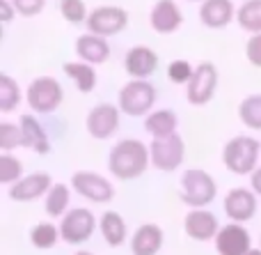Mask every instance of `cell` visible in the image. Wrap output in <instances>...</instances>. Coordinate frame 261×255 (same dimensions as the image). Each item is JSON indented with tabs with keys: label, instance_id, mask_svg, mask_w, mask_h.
Masks as SVG:
<instances>
[{
	"label": "cell",
	"instance_id": "6da1fadb",
	"mask_svg": "<svg viewBox=\"0 0 261 255\" xmlns=\"http://www.w3.org/2000/svg\"><path fill=\"white\" fill-rule=\"evenodd\" d=\"M149 164H151L149 147L135 138L119 141L108 156V168L117 179H138Z\"/></svg>",
	"mask_w": 261,
	"mask_h": 255
},
{
	"label": "cell",
	"instance_id": "7a4b0ae2",
	"mask_svg": "<svg viewBox=\"0 0 261 255\" xmlns=\"http://www.w3.org/2000/svg\"><path fill=\"white\" fill-rule=\"evenodd\" d=\"M216 179L206 173V170H199V168H190L184 173L181 177V202L188 205L190 210H204L206 205H211L216 200Z\"/></svg>",
	"mask_w": 261,
	"mask_h": 255
},
{
	"label": "cell",
	"instance_id": "3957f363",
	"mask_svg": "<svg viewBox=\"0 0 261 255\" xmlns=\"http://www.w3.org/2000/svg\"><path fill=\"white\" fill-rule=\"evenodd\" d=\"M259 143L250 136H236L222 150V161L234 175H252L259 161Z\"/></svg>",
	"mask_w": 261,
	"mask_h": 255
},
{
	"label": "cell",
	"instance_id": "277c9868",
	"mask_svg": "<svg viewBox=\"0 0 261 255\" xmlns=\"http://www.w3.org/2000/svg\"><path fill=\"white\" fill-rule=\"evenodd\" d=\"M96 230V219L87 207H73L64 214V219L60 221V233L62 239L71 246H81L87 239H92Z\"/></svg>",
	"mask_w": 261,
	"mask_h": 255
},
{
	"label": "cell",
	"instance_id": "5b68a950",
	"mask_svg": "<svg viewBox=\"0 0 261 255\" xmlns=\"http://www.w3.org/2000/svg\"><path fill=\"white\" fill-rule=\"evenodd\" d=\"M153 101H156V90L151 83L142 78H135L119 90V110H124L130 118H140L151 110Z\"/></svg>",
	"mask_w": 261,
	"mask_h": 255
},
{
	"label": "cell",
	"instance_id": "8992f818",
	"mask_svg": "<svg viewBox=\"0 0 261 255\" xmlns=\"http://www.w3.org/2000/svg\"><path fill=\"white\" fill-rule=\"evenodd\" d=\"M149 154H151V166L156 170L163 173H172L184 164L186 156V145L181 141V136L172 133L165 138H153L151 145H149Z\"/></svg>",
	"mask_w": 261,
	"mask_h": 255
},
{
	"label": "cell",
	"instance_id": "52a82bcc",
	"mask_svg": "<svg viewBox=\"0 0 261 255\" xmlns=\"http://www.w3.org/2000/svg\"><path fill=\"white\" fill-rule=\"evenodd\" d=\"M71 189L90 202H110L115 198V187L99 173L78 170L71 175Z\"/></svg>",
	"mask_w": 261,
	"mask_h": 255
},
{
	"label": "cell",
	"instance_id": "ba28073f",
	"mask_svg": "<svg viewBox=\"0 0 261 255\" xmlns=\"http://www.w3.org/2000/svg\"><path fill=\"white\" fill-rule=\"evenodd\" d=\"M28 104L37 113H53L62 104V85L50 76H39L28 87Z\"/></svg>",
	"mask_w": 261,
	"mask_h": 255
},
{
	"label": "cell",
	"instance_id": "9c48e42d",
	"mask_svg": "<svg viewBox=\"0 0 261 255\" xmlns=\"http://www.w3.org/2000/svg\"><path fill=\"white\" fill-rule=\"evenodd\" d=\"M85 26H87V30H90L92 35L110 37V35L122 32L124 28L128 26V14H126V9H122V7L106 5V7L92 9V14L87 16Z\"/></svg>",
	"mask_w": 261,
	"mask_h": 255
},
{
	"label": "cell",
	"instance_id": "30bf717a",
	"mask_svg": "<svg viewBox=\"0 0 261 255\" xmlns=\"http://www.w3.org/2000/svg\"><path fill=\"white\" fill-rule=\"evenodd\" d=\"M218 87V69L213 62H202L195 67L193 78L188 81V90L186 97L193 106H204L213 99Z\"/></svg>",
	"mask_w": 261,
	"mask_h": 255
},
{
	"label": "cell",
	"instance_id": "8fae6325",
	"mask_svg": "<svg viewBox=\"0 0 261 255\" xmlns=\"http://www.w3.org/2000/svg\"><path fill=\"white\" fill-rule=\"evenodd\" d=\"M213 242H216V251L220 255H245L252 248V239L243 223L222 225Z\"/></svg>",
	"mask_w": 261,
	"mask_h": 255
},
{
	"label": "cell",
	"instance_id": "7c38bea8",
	"mask_svg": "<svg viewBox=\"0 0 261 255\" xmlns=\"http://www.w3.org/2000/svg\"><path fill=\"white\" fill-rule=\"evenodd\" d=\"M225 214L231 219V223H245L254 219L257 214V193L252 189H231L225 196Z\"/></svg>",
	"mask_w": 261,
	"mask_h": 255
},
{
	"label": "cell",
	"instance_id": "4fadbf2b",
	"mask_svg": "<svg viewBox=\"0 0 261 255\" xmlns=\"http://www.w3.org/2000/svg\"><path fill=\"white\" fill-rule=\"evenodd\" d=\"M87 131L96 141H106L119 129V110L113 104H99L90 110L85 120Z\"/></svg>",
	"mask_w": 261,
	"mask_h": 255
},
{
	"label": "cell",
	"instance_id": "5bb4252c",
	"mask_svg": "<svg viewBox=\"0 0 261 255\" xmlns=\"http://www.w3.org/2000/svg\"><path fill=\"white\" fill-rule=\"evenodd\" d=\"M50 187H53V179H50L48 173H32L9 187V198L16 202H30L46 196L50 191Z\"/></svg>",
	"mask_w": 261,
	"mask_h": 255
},
{
	"label": "cell",
	"instance_id": "9a60e30c",
	"mask_svg": "<svg viewBox=\"0 0 261 255\" xmlns=\"http://www.w3.org/2000/svg\"><path fill=\"white\" fill-rule=\"evenodd\" d=\"M184 230L195 242H208V239H216L220 225H218L216 214H211L208 210H190L184 219Z\"/></svg>",
	"mask_w": 261,
	"mask_h": 255
},
{
	"label": "cell",
	"instance_id": "2e32d148",
	"mask_svg": "<svg viewBox=\"0 0 261 255\" xmlns=\"http://www.w3.org/2000/svg\"><path fill=\"white\" fill-rule=\"evenodd\" d=\"M149 23L156 32L161 35H170V32L179 30L181 23H184V14L176 7L174 0H158L151 7V14H149Z\"/></svg>",
	"mask_w": 261,
	"mask_h": 255
},
{
	"label": "cell",
	"instance_id": "e0dca14e",
	"mask_svg": "<svg viewBox=\"0 0 261 255\" xmlns=\"http://www.w3.org/2000/svg\"><path fill=\"white\" fill-rule=\"evenodd\" d=\"M163 242H165V235H163L161 225L142 223L130 237V251L133 255H158Z\"/></svg>",
	"mask_w": 261,
	"mask_h": 255
},
{
	"label": "cell",
	"instance_id": "ac0fdd59",
	"mask_svg": "<svg viewBox=\"0 0 261 255\" xmlns=\"http://www.w3.org/2000/svg\"><path fill=\"white\" fill-rule=\"evenodd\" d=\"M124 67L133 78H147L156 72L158 67V55L153 53L147 46H133V49L126 53V60H124Z\"/></svg>",
	"mask_w": 261,
	"mask_h": 255
},
{
	"label": "cell",
	"instance_id": "d6986e66",
	"mask_svg": "<svg viewBox=\"0 0 261 255\" xmlns=\"http://www.w3.org/2000/svg\"><path fill=\"white\" fill-rule=\"evenodd\" d=\"M76 53H78V58H81L83 62L101 64V62L108 60L110 46H108V41H106L103 37L92 35L90 32V35H83V37H78L76 39Z\"/></svg>",
	"mask_w": 261,
	"mask_h": 255
},
{
	"label": "cell",
	"instance_id": "ffe728a7",
	"mask_svg": "<svg viewBox=\"0 0 261 255\" xmlns=\"http://www.w3.org/2000/svg\"><path fill=\"white\" fill-rule=\"evenodd\" d=\"M199 18L206 28H225L234 18V5L231 0H204Z\"/></svg>",
	"mask_w": 261,
	"mask_h": 255
},
{
	"label": "cell",
	"instance_id": "44dd1931",
	"mask_svg": "<svg viewBox=\"0 0 261 255\" xmlns=\"http://www.w3.org/2000/svg\"><path fill=\"white\" fill-rule=\"evenodd\" d=\"M99 230L101 235H103L106 244L113 248L122 246L124 242H126V221L122 219V214L119 212H103L101 214V221H99Z\"/></svg>",
	"mask_w": 261,
	"mask_h": 255
},
{
	"label": "cell",
	"instance_id": "7402d4cb",
	"mask_svg": "<svg viewBox=\"0 0 261 255\" xmlns=\"http://www.w3.org/2000/svg\"><path fill=\"white\" fill-rule=\"evenodd\" d=\"M18 127H21V133H23V147H30L37 154H48L50 143L46 138L41 124L32 115H21V124Z\"/></svg>",
	"mask_w": 261,
	"mask_h": 255
},
{
	"label": "cell",
	"instance_id": "603a6c76",
	"mask_svg": "<svg viewBox=\"0 0 261 255\" xmlns=\"http://www.w3.org/2000/svg\"><path fill=\"white\" fill-rule=\"evenodd\" d=\"M69 202H71V189L67 184H53L46 193L44 210L50 219H64V214L69 212Z\"/></svg>",
	"mask_w": 261,
	"mask_h": 255
},
{
	"label": "cell",
	"instance_id": "cb8c5ba5",
	"mask_svg": "<svg viewBox=\"0 0 261 255\" xmlns=\"http://www.w3.org/2000/svg\"><path fill=\"white\" fill-rule=\"evenodd\" d=\"M144 129L151 133L153 138H165L176 133V115L172 110H153L144 120Z\"/></svg>",
	"mask_w": 261,
	"mask_h": 255
},
{
	"label": "cell",
	"instance_id": "d4e9b609",
	"mask_svg": "<svg viewBox=\"0 0 261 255\" xmlns=\"http://www.w3.org/2000/svg\"><path fill=\"white\" fill-rule=\"evenodd\" d=\"M64 74H67L71 81H76L78 90L81 92H92L96 85V72L94 64L87 62H67L64 64Z\"/></svg>",
	"mask_w": 261,
	"mask_h": 255
},
{
	"label": "cell",
	"instance_id": "484cf974",
	"mask_svg": "<svg viewBox=\"0 0 261 255\" xmlns=\"http://www.w3.org/2000/svg\"><path fill=\"white\" fill-rule=\"evenodd\" d=\"M60 239H62V233H60V228H55L53 223H37L35 228L30 230V242H32V246L39 248V251L53 248Z\"/></svg>",
	"mask_w": 261,
	"mask_h": 255
},
{
	"label": "cell",
	"instance_id": "4316f807",
	"mask_svg": "<svg viewBox=\"0 0 261 255\" xmlns=\"http://www.w3.org/2000/svg\"><path fill=\"white\" fill-rule=\"evenodd\" d=\"M239 26L243 30L259 35L261 32V0H248L239 7Z\"/></svg>",
	"mask_w": 261,
	"mask_h": 255
},
{
	"label": "cell",
	"instance_id": "83f0119b",
	"mask_svg": "<svg viewBox=\"0 0 261 255\" xmlns=\"http://www.w3.org/2000/svg\"><path fill=\"white\" fill-rule=\"evenodd\" d=\"M241 122L250 129H261V95H250L239 106Z\"/></svg>",
	"mask_w": 261,
	"mask_h": 255
},
{
	"label": "cell",
	"instance_id": "f1b7e54d",
	"mask_svg": "<svg viewBox=\"0 0 261 255\" xmlns=\"http://www.w3.org/2000/svg\"><path fill=\"white\" fill-rule=\"evenodd\" d=\"M21 101V92H18V83L14 81L12 76L3 74L0 76V110L3 113H9L14 110Z\"/></svg>",
	"mask_w": 261,
	"mask_h": 255
},
{
	"label": "cell",
	"instance_id": "f546056e",
	"mask_svg": "<svg viewBox=\"0 0 261 255\" xmlns=\"http://www.w3.org/2000/svg\"><path fill=\"white\" fill-rule=\"evenodd\" d=\"M21 175H23V164L9 152H3V156H0V182L16 184L21 179Z\"/></svg>",
	"mask_w": 261,
	"mask_h": 255
},
{
	"label": "cell",
	"instance_id": "4dcf8cb0",
	"mask_svg": "<svg viewBox=\"0 0 261 255\" xmlns=\"http://www.w3.org/2000/svg\"><path fill=\"white\" fill-rule=\"evenodd\" d=\"M60 12L69 23H83L90 16L83 0H60Z\"/></svg>",
	"mask_w": 261,
	"mask_h": 255
},
{
	"label": "cell",
	"instance_id": "1f68e13d",
	"mask_svg": "<svg viewBox=\"0 0 261 255\" xmlns=\"http://www.w3.org/2000/svg\"><path fill=\"white\" fill-rule=\"evenodd\" d=\"M18 145H23L21 127H14V124H9V122H3L0 124V147H3V152H9Z\"/></svg>",
	"mask_w": 261,
	"mask_h": 255
},
{
	"label": "cell",
	"instance_id": "d6a6232c",
	"mask_svg": "<svg viewBox=\"0 0 261 255\" xmlns=\"http://www.w3.org/2000/svg\"><path fill=\"white\" fill-rule=\"evenodd\" d=\"M193 74H195V69L190 67L188 60H174L167 67V76H170L172 83H188L193 78Z\"/></svg>",
	"mask_w": 261,
	"mask_h": 255
},
{
	"label": "cell",
	"instance_id": "836d02e7",
	"mask_svg": "<svg viewBox=\"0 0 261 255\" xmlns=\"http://www.w3.org/2000/svg\"><path fill=\"white\" fill-rule=\"evenodd\" d=\"M21 16H37L44 9L46 0H9Z\"/></svg>",
	"mask_w": 261,
	"mask_h": 255
},
{
	"label": "cell",
	"instance_id": "e575fe53",
	"mask_svg": "<svg viewBox=\"0 0 261 255\" xmlns=\"http://www.w3.org/2000/svg\"><path fill=\"white\" fill-rule=\"evenodd\" d=\"M245 55H248V60L254 64V67H261V32L248 39V46H245Z\"/></svg>",
	"mask_w": 261,
	"mask_h": 255
},
{
	"label": "cell",
	"instance_id": "d590c367",
	"mask_svg": "<svg viewBox=\"0 0 261 255\" xmlns=\"http://www.w3.org/2000/svg\"><path fill=\"white\" fill-rule=\"evenodd\" d=\"M14 5L9 3V0H0V18H3V23H9L14 18Z\"/></svg>",
	"mask_w": 261,
	"mask_h": 255
},
{
	"label": "cell",
	"instance_id": "8d00e7d4",
	"mask_svg": "<svg viewBox=\"0 0 261 255\" xmlns=\"http://www.w3.org/2000/svg\"><path fill=\"white\" fill-rule=\"evenodd\" d=\"M250 184H252V191L261 196V168H257L252 175H250Z\"/></svg>",
	"mask_w": 261,
	"mask_h": 255
},
{
	"label": "cell",
	"instance_id": "74e56055",
	"mask_svg": "<svg viewBox=\"0 0 261 255\" xmlns=\"http://www.w3.org/2000/svg\"><path fill=\"white\" fill-rule=\"evenodd\" d=\"M245 255H261V248H250Z\"/></svg>",
	"mask_w": 261,
	"mask_h": 255
},
{
	"label": "cell",
	"instance_id": "f35d334b",
	"mask_svg": "<svg viewBox=\"0 0 261 255\" xmlns=\"http://www.w3.org/2000/svg\"><path fill=\"white\" fill-rule=\"evenodd\" d=\"M76 255H94V253H92V251H78Z\"/></svg>",
	"mask_w": 261,
	"mask_h": 255
},
{
	"label": "cell",
	"instance_id": "ab89813d",
	"mask_svg": "<svg viewBox=\"0 0 261 255\" xmlns=\"http://www.w3.org/2000/svg\"><path fill=\"white\" fill-rule=\"evenodd\" d=\"M190 3H197V0H190Z\"/></svg>",
	"mask_w": 261,
	"mask_h": 255
}]
</instances>
